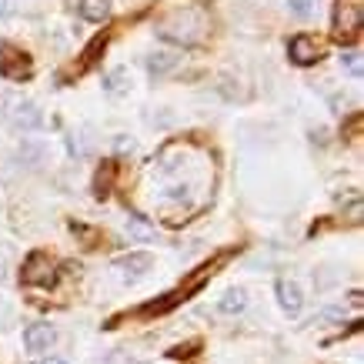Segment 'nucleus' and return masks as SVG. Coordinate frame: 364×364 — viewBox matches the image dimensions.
Returning a JSON list of instances; mask_svg holds the SVG:
<instances>
[{"mask_svg": "<svg viewBox=\"0 0 364 364\" xmlns=\"http://www.w3.org/2000/svg\"><path fill=\"white\" fill-rule=\"evenodd\" d=\"M57 341V331L50 324H31L27 331H23V344H27V351H50V344Z\"/></svg>", "mask_w": 364, "mask_h": 364, "instance_id": "nucleus-9", "label": "nucleus"}, {"mask_svg": "<svg viewBox=\"0 0 364 364\" xmlns=\"http://www.w3.org/2000/svg\"><path fill=\"white\" fill-rule=\"evenodd\" d=\"M37 364H67V361H60V358H47V361H37Z\"/></svg>", "mask_w": 364, "mask_h": 364, "instance_id": "nucleus-21", "label": "nucleus"}, {"mask_svg": "<svg viewBox=\"0 0 364 364\" xmlns=\"http://www.w3.org/2000/svg\"><path fill=\"white\" fill-rule=\"evenodd\" d=\"M7 314H11V304H7V298L0 294V321H7Z\"/></svg>", "mask_w": 364, "mask_h": 364, "instance_id": "nucleus-18", "label": "nucleus"}, {"mask_svg": "<svg viewBox=\"0 0 364 364\" xmlns=\"http://www.w3.org/2000/svg\"><path fill=\"white\" fill-rule=\"evenodd\" d=\"M4 277H7V257L0 254V281H4Z\"/></svg>", "mask_w": 364, "mask_h": 364, "instance_id": "nucleus-20", "label": "nucleus"}, {"mask_svg": "<svg viewBox=\"0 0 364 364\" xmlns=\"http://www.w3.org/2000/svg\"><path fill=\"white\" fill-rule=\"evenodd\" d=\"M111 0H80V17L84 21H107Z\"/></svg>", "mask_w": 364, "mask_h": 364, "instance_id": "nucleus-12", "label": "nucleus"}, {"mask_svg": "<svg viewBox=\"0 0 364 364\" xmlns=\"http://www.w3.org/2000/svg\"><path fill=\"white\" fill-rule=\"evenodd\" d=\"M131 87H134V77L127 67H117V70H111V74L104 77V90H107L111 97H121V94H127Z\"/></svg>", "mask_w": 364, "mask_h": 364, "instance_id": "nucleus-11", "label": "nucleus"}, {"mask_svg": "<svg viewBox=\"0 0 364 364\" xmlns=\"http://www.w3.org/2000/svg\"><path fill=\"white\" fill-rule=\"evenodd\" d=\"M151 264H154V261H151V254L134 251V254H121V257L114 261V271H117L124 281H131L134 284V281H141V277L151 271Z\"/></svg>", "mask_w": 364, "mask_h": 364, "instance_id": "nucleus-6", "label": "nucleus"}, {"mask_svg": "<svg viewBox=\"0 0 364 364\" xmlns=\"http://www.w3.org/2000/svg\"><path fill=\"white\" fill-rule=\"evenodd\" d=\"M127 231H131V237H137V241H151L154 237V224L147 221V218H141V214H131L127 218Z\"/></svg>", "mask_w": 364, "mask_h": 364, "instance_id": "nucleus-13", "label": "nucleus"}, {"mask_svg": "<svg viewBox=\"0 0 364 364\" xmlns=\"http://www.w3.org/2000/svg\"><path fill=\"white\" fill-rule=\"evenodd\" d=\"M114 171H117V164H114V161H107V164L97 171V181H94V191H97V198H107V194H111Z\"/></svg>", "mask_w": 364, "mask_h": 364, "instance_id": "nucleus-15", "label": "nucleus"}, {"mask_svg": "<svg viewBox=\"0 0 364 364\" xmlns=\"http://www.w3.org/2000/svg\"><path fill=\"white\" fill-rule=\"evenodd\" d=\"M157 33L167 37V41H174V44L191 47L208 33V17L194 4H181V7H171L167 14L157 17Z\"/></svg>", "mask_w": 364, "mask_h": 364, "instance_id": "nucleus-1", "label": "nucleus"}, {"mask_svg": "<svg viewBox=\"0 0 364 364\" xmlns=\"http://www.w3.org/2000/svg\"><path fill=\"white\" fill-rule=\"evenodd\" d=\"M244 308H247V291H244V287H231V291H224L221 301H218V311L228 314V318L241 314Z\"/></svg>", "mask_w": 364, "mask_h": 364, "instance_id": "nucleus-10", "label": "nucleus"}, {"mask_svg": "<svg viewBox=\"0 0 364 364\" xmlns=\"http://www.w3.org/2000/svg\"><path fill=\"white\" fill-rule=\"evenodd\" d=\"M341 64L351 70V74H361V54H344Z\"/></svg>", "mask_w": 364, "mask_h": 364, "instance_id": "nucleus-16", "label": "nucleus"}, {"mask_svg": "<svg viewBox=\"0 0 364 364\" xmlns=\"http://www.w3.org/2000/svg\"><path fill=\"white\" fill-rule=\"evenodd\" d=\"M57 281V264L54 257L44 251H33L23 261V284L27 287H50Z\"/></svg>", "mask_w": 364, "mask_h": 364, "instance_id": "nucleus-3", "label": "nucleus"}, {"mask_svg": "<svg viewBox=\"0 0 364 364\" xmlns=\"http://www.w3.org/2000/svg\"><path fill=\"white\" fill-rule=\"evenodd\" d=\"M291 60L298 67H311V64H318L321 54H324V47H321L318 37H311V33H298L294 41H291Z\"/></svg>", "mask_w": 364, "mask_h": 364, "instance_id": "nucleus-5", "label": "nucleus"}, {"mask_svg": "<svg viewBox=\"0 0 364 364\" xmlns=\"http://www.w3.org/2000/svg\"><path fill=\"white\" fill-rule=\"evenodd\" d=\"M11 0H0V21H4V17H11Z\"/></svg>", "mask_w": 364, "mask_h": 364, "instance_id": "nucleus-19", "label": "nucleus"}, {"mask_svg": "<svg viewBox=\"0 0 364 364\" xmlns=\"http://www.w3.org/2000/svg\"><path fill=\"white\" fill-rule=\"evenodd\" d=\"M364 23V0H338L334 4V37L351 44L358 41Z\"/></svg>", "mask_w": 364, "mask_h": 364, "instance_id": "nucleus-2", "label": "nucleus"}, {"mask_svg": "<svg viewBox=\"0 0 364 364\" xmlns=\"http://www.w3.org/2000/svg\"><path fill=\"white\" fill-rule=\"evenodd\" d=\"M31 70H33L31 57L23 54V50H17V47L0 41V74H4V77L23 80V77H31Z\"/></svg>", "mask_w": 364, "mask_h": 364, "instance_id": "nucleus-4", "label": "nucleus"}, {"mask_svg": "<svg viewBox=\"0 0 364 364\" xmlns=\"http://www.w3.org/2000/svg\"><path fill=\"white\" fill-rule=\"evenodd\" d=\"M174 64H177V57H174V54H167V50H161V54H151V57H147V70H151L154 77L167 74V70H171Z\"/></svg>", "mask_w": 364, "mask_h": 364, "instance_id": "nucleus-14", "label": "nucleus"}, {"mask_svg": "<svg viewBox=\"0 0 364 364\" xmlns=\"http://www.w3.org/2000/svg\"><path fill=\"white\" fill-rule=\"evenodd\" d=\"M277 301H281L284 314H301V308H304V294H301L298 281L281 277V281H277Z\"/></svg>", "mask_w": 364, "mask_h": 364, "instance_id": "nucleus-8", "label": "nucleus"}, {"mask_svg": "<svg viewBox=\"0 0 364 364\" xmlns=\"http://www.w3.org/2000/svg\"><path fill=\"white\" fill-rule=\"evenodd\" d=\"M7 121H11L14 127H21V131H31V127H37V124H41V111L33 107L31 100L14 97L11 100V111H7Z\"/></svg>", "mask_w": 364, "mask_h": 364, "instance_id": "nucleus-7", "label": "nucleus"}, {"mask_svg": "<svg viewBox=\"0 0 364 364\" xmlns=\"http://www.w3.org/2000/svg\"><path fill=\"white\" fill-rule=\"evenodd\" d=\"M291 11L298 14V17H308V14H311V0H291Z\"/></svg>", "mask_w": 364, "mask_h": 364, "instance_id": "nucleus-17", "label": "nucleus"}]
</instances>
